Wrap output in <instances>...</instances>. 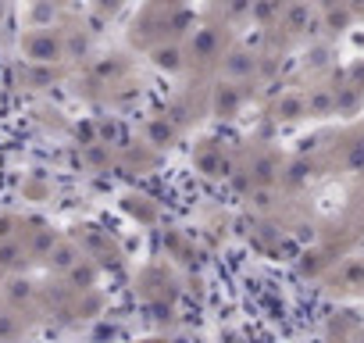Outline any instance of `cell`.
Here are the masks:
<instances>
[{
  "label": "cell",
  "mask_w": 364,
  "mask_h": 343,
  "mask_svg": "<svg viewBox=\"0 0 364 343\" xmlns=\"http://www.w3.org/2000/svg\"><path fill=\"white\" fill-rule=\"evenodd\" d=\"M4 300H8V307H15V311H26L29 304H33V297H36V286L22 275V272H8V279H4Z\"/></svg>",
  "instance_id": "5"
},
{
  "label": "cell",
  "mask_w": 364,
  "mask_h": 343,
  "mask_svg": "<svg viewBox=\"0 0 364 343\" xmlns=\"http://www.w3.org/2000/svg\"><path fill=\"white\" fill-rule=\"evenodd\" d=\"M343 286H346V290H360V286H364V261H360V258L343 265Z\"/></svg>",
  "instance_id": "26"
},
{
  "label": "cell",
  "mask_w": 364,
  "mask_h": 343,
  "mask_svg": "<svg viewBox=\"0 0 364 343\" xmlns=\"http://www.w3.org/2000/svg\"><path fill=\"white\" fill-rule=\"evenodd\" d=\"M353 11L346 8V0H343V4H336V8H325L321 11V29L328 33V36H343L350 26H353Z\"/></svg>",
  "instance_id": "15"
},
{
  "label": "cell",
  "mask_w": 364,
  "mask_h": 343,
  "mask_svg": "<svg viewBox=\"0 0 364 343\" xmlns=\"http://www.w3.org/2000/svg\"><path fill=\"white\" fill-rule=\"evenodd\" d=\"M272 118L275 122H300V118H307V93H282L272 104Z\"/></svg>",
  "instance_id": "11"
},
{
  "label": "cell",
  "mask_w": 364,
  "mask_h": 343,
  "mask_svg": "<svg viewBox=\"0 0 364 343\" xmlns=\"http://www.w3.org/2000/svg\"><path fill=\"white\" fill-rule=\"evenodd\" d=\"M122 8H125V0H93V11H97L100 19H114Z\"/></svg>",
  "instance_id": "29"
},
{
  "label": "cell",
  "mask_w": 364,
  "mask_h": 343,
  "mask_svg": "<svg viewBox=\"0 0 364 343\" xmlns=\"http://www.w3.org/2000/svg\"><path fill=\"white\" fill-rule=\"evenodd\" d=\"M346 83H353L357 90H364V61H353L350 72H346Z\"/></svg>",
  "instance_id": "33"
},
{
  "label": "cell",
  "mask_w": 364,
  "mask_h": 343,
  "mask_svg": "<svg viewBox=\"0 0 364 343\" xmlns=\"http://www.w3.org/2000/svg\"><path fill=\"white\" fill-rule=\"evenodd\" d=\"M129 211L132 215H143L146 222H154V208H146V204H129Z\"/></svg>",
  "instance_id": "34"
},
{
  "label": "cell",
  "mask_w": 364,
  "mask_h": 343,
  "mask_svg": "<svg viewBox=\"0 0 364 343\" xmlns=\"http://www.w3.org/2000/svg\"><path fill=\"white\" fill-rule=\"evenodd\" d=\"M314 176V161H307V157H293L286 168H282V183L286 186H300V183H307Z\"/></svg>",
  "instance_id": "19"
},
{
  "label": "cell",
  "mask_w": 364,
  "mask_h": 343,
  "mask_svg": "<svg viewBox=\"0 0 364 343\" xmlns=\"http://www.w3.org/2000/svg\"><path fill=\"white\" fill-rule=\"evenodd\" d=\"M54 4H58V0H36L29 26H54Z\"/></svg>",
  "instance_id": "27"
},
{
  "label": "cell",
  "mask_w": 364,
  "mask_h": 343,
  "mask_svg": "<svg viewBox=\"0 0 364 343\" xmlns=\"http://www.w3.org/2000/svg\"><path fill=\"white\" fill-rule=\"evenodd\" d=\"M22 332V325H18V311L11 307V311H0V339H11V336H18Z\"/></svg>",
  "instance_id": "28"
},
{
  "label": "cell",
  "mask_w": 364,
  "mask_h": 343,
  "mask_svg": "<svg viewBox=\"0 0 364 343\" xmlns=\"http://www.w3.org/2000/svg\"><path fill=\"white\" fill-rule=\"evenodd\" d=\"M29 243L22 236H11V240H0V272H22L29 265Z\"/></svg>",
  "instance_id": "8"
},
{
  "label": "cell",
  "mask_w": 364,
  "mask_h": 343,
  "mask_svg": "<svg viewBox=\"0 0 364 343\" xmlns=\"http://www.w3.org/2000/svg\"><path fill=\"white\" fill-rule=\"evenodd\" d=\"M18 236V218L15 215H0V240H11Z\"/></svg>",
  "instance_id": "31"
},
{
  "label": "cell",
  "mask_w": 364,
  "mask_h": 343,
  "mask_svg": "<svg viewBox=\"0 0 364 343\" xmlns=\"http://www.w3.org/2000/svg\"><path fill=\"white\" fill-rule=\"evenodd\" d=\"M58 240H61V236H58L54 229H47V226H43V229H33V236L26 240V243H29V258H33V261H47V254L54 250Z\"/></svg>",
  "instance_id": "17"
},
{
  "label": "cell",
  "mask_w": 364,
  "mask_h": 343,
  "mask_svg": "<svg viewBox=\"0 0 364 343\" xmlns=\"http://www.w3.org/2000/svg\"><path fill=\"white\" fill-rule=\"evenodd\" d=\"M82 161H86L90 168H104V164H111V143H104V139L86 143V147H82Z\"/></svg>",
  "instance_id": "22"
},
{
  "label": "cell",
  "mask_w": 364,
  "mask_h": 343,
  "mask_svg": "<svg viewBox=\"0 0 364 343\" xmlns=\"http://www.w3.org/2000/svg\"><path fill=\"white\" fill-rule=\"evenodd\" d=\"M346 8H350L357 19H364V0H346Z\"/></svg>",
  "instance_id": "35"
},
{
  "label": "cell",
  "mask_w": 364,
  "mask_h": 343,
  "mask_svg": "<svg viewBox=\"0 0 364 343\" xmlns=\"http://www.w3.org/2000/svg\"><path fill=\"white\" fill-rule=\"evenodd\" d=\"M82 254H86V250H82V247L75 243V236H72V240H68V236H61V240L54 243V250L47 254V261H43V265H47L50 272L65 275V272H68V268H72V265H75V261H79Z\"/></svg>",
  "instance_id": "6"
},
{
  "label": "cell",
  "mask_w": 364,
  "mask_h": 343,
  "mask_svg": "<svg viewBox=\"0 0 364 343\" xmlns=\"http://www.w3.org/2000/svg\"><path fill=\"white\" fill-rule=\"evenodd\" d=\"M307 65H311V68H325V65H328V47H314V51H307Z\"/></svg>",
  "instance_id": "32"
},
{
  "label": "cell",
  "mask_w": 364,
  "mask_h": 343,
  "mask_svg": "<svg viewBox=\"0 0 364 343\" xmlns=\"http://www.w3.org/2000/svg\"><path fill=\"white\" fill-rule=\"evenodd\" d=\"M257 65H261V58H257V54H250V51L236 47V51H229V54H225L222 72H225V79L250 83V79H257Z\"/></svg>",
  "instance_id": "3"
},
{
  "label": "cell",
  "mask_w": 364,
  "mask_h": 343,
  "mask_svg": "<svg viewBox=\"0 0 364 343\" xmlns=\"http://www.w3.org/2000/svg\"><path fill=\"white\" fill-rule=\"evenodd\" d=\"M328 265H332V258H325L321 250H307L300 258V275H321Z\"/></svg>",
  "instance_id": "25"
},
{
  "label": "cell",
  "mask_w": 364,
  "mask_h": 343,
  "mask_svg": "<svg viewBox=\"0 0 364 343\" xmlns=\"http://www.w3.org/2000/svg\"><path fill=\"white\" fill-rule=\"evenodd\" d=\"M0 19H4V0H0Z\"/></svg>",
  "instance_id": "36"
},
{
  "label": "cell",
  "mask_w": 364,
  "mask_h": 343,
  "mask_svg": "<svg viewBox=\"0 0 364 343\" xmlns=\"http://www.w3.org/2000/svg\"><path fill=\"white\" fill-rule=\"evenodd\" d=\"M22 58L29 65H61L65 58V29L54 26H29L22 36Z\"/></svg>",
  "instance_id": "1"
},
{
  "label": "cell",
  "mask_w": 364,
  "mask_h": 343,
  "mask_svg": "<svg viewBox=\"0 0 364 343\" xmlns=\"http://www.w3.org/2000/svg\"><path fill=\"white\" fill-rule=\"evenodd\" d=\"M75 243L82 247V250H100V247H107V236L97 229V226H79V233H75Z\"/></svg>",
  "instance_id": "24"
},
{
  "label": "cell",
  "mask_w": 364,
  "mask_h": 343,
  "mask_svg": "<svg viewBox=\"0 0 364 343\" xmlns=\"http://www.w3.org/2000/svg\"><path fill=\"white\" fill-rule=\"evenodd\" d=\"M364 104V90H357L353 83H343L336 90V115H357Z\"/></svg>",
  "instance_id": "18"
},
{
  "label": "cell",
  "mask_w": 364,
  "mask_h": 343,
  "mask_svg": "<svg viewBox=\"0 0 364 343\" xmlns=\"http://www.w3.org/2000/svg\"><path fill=\"white\" fill-rule=\"evenodd\" d=\"M282 26H286L289 33L311 29V4H289V8L282 11Z\"/></svg>",
  "instance_id": "21"
},
{
  "label": "cell",
  "mask_w": 364,
  "mask_h": 343,
  "mask_svg": "<svg viewBox=\"0 0 364 343\" xmlns=\"http://www.w3.org/2000/svg\"><path fill=\"white\" fill-rule=\"evenodd\" d=\"M190 54H193V58H200V61H215V58H222L218 29H211V26L197 29V33H193V40H190Z\"/></svg>",
  "instance_id": "13"
},
{
  "label": "cell",
  "mask_w": 364,
  "mask_h": 343,
  "mask_svg": "<svg viewBox=\"0 0 364 343\" xmlns=\"http://www.w3.org/2000/svg\"><path fill=\"white\" fill-rule=\"evenodd\" d=\"M97 279H100V265L93 261V258H79L68 272H65V286L72 290V293H86V290H97Z\"/></svg>",
  "instance_id": "4"
},
{
  "label": "cell",
  "mask_w": 364,
  "mask_h": 343,
  "mask_svg": "<svg viewBox=\"0 0 364 343\" xmlns=\"http://www.w3.org/2000/svg\"><path fill=\"white\" fill-rule=\"evenodd\" d=\"M125 72H129V65H125L118 54H100V58H93V65H90V75H93V83H100V86H114Z\"/></svg>",
  "instance_id": "9"
},
{
  "label": "cell",
  "mask_w": 364,
  "mask_h": 343,
  "mask_svg": "<svg viewBox=\"0 0 364 343\" xmlns=\"http://www.w3.org/2000/svg\"><path fill=\"white\" fill-rule=\"evenodd\" d=\"M243 107V83L236 79H222L211 93V115L215 118H236Z\"/></svg>",
  "instance_id": "2"
},
{
  "label": "cell",
  "mask_w": 364,
  "mask_h": 343,
  "mask_svg": "<svg viewBox=\"0 0 364 343\" xmlns=\"http://www.w3.org/2000/svg\"><path fill=\"white\" fill-rule=\"evenodd\" d=\"M54 68H58V65H33V68L26 72V86H29V90H43V86H50V83L58 79Z\"/></svg>",
  "instance_id": "23"
},
{
  "label": "cell",
  "mask_w": 364,
  "mask_h": 343,
  "mask_svg": "<svg viewBox=\"0 0 364 343\" xmlns=\"http://www.w3.org/2000/svg\"><path fill=\"white\" fill-rule=\"evenodd\" d=\"M65 58H68V61L90 58V36H86L82 29H65Z\"/></svg>",
  "instance_id": "20"
},
{
  "label": "cell",
  "mask_w": 364,
  "mask_h": 343,
  "mask_svg": "<svg viewBox=\"0 0 364 343\" xmlns=\"http://www.w3.org/2000/svg\"><path fill=\"white\" fill-rule=\"evenodd\" d=\"M150 61H154V68H161V72L175 75V72H182V68H186V51H182L178 43H168V40H161L157 47H150Z\"/></svg>",
  "instance_id": "7"
},
{
  "label": "cell",
  "mask_w": 364,
  "mask_h": 343,
  "mask_svg": "<svg viewBox=\"0 0 364 343\" xmlns=\"http://www.w3.org/2000/svg\"><path fill=\"white\" fill-rule=\"evenodd\" d=\"M247 176H250L254 186H275V183L282 179V164H279L272 154H261V157H254V164L247 168Z\"/></svg>",
  "instance_id": "12"
},
{
  "label": "cell",
  "mask_w": 364,
  "mask_h": 343,
  "mask_svg": "<svg viewBox=\"0 0 364 343\" xmlns=\"http://www.w3.org/2000/svg\"><path fill=\"white\" fill-rule=\"evenodd\" d=\"M82 297H86V300H79L75 311H79L82 318H93V311H100V297H97V290H86Z\"/></svg>",
  "instance_id": "30"
},
{
  "label": "cell",
  "mask_w": 364,
  "mask_h": 343,
  "mask_svg": "<svg viewBox=\"0 0 364 343\" xmlns=\"http://www.w3.org/2000/svg\"><path fill=\"white\" fill-rule=\"evenodd\" d=\"M332 115H336V90L332 86H311L307 118H332Z\"/></svg>",
  "instance_id": "14"
},
{
  "label": "cell",
  "mask_w": 364,
  "mask_h": 343,
  "mask_svg": "<svg viewBox=\"0 0 364 343\" xmlns=\"http://www.w3.org/2000/svg\"><path fill=\"white\" fill-rule=\"evenodd\" d=\"M175 139H178V129L168 118H150L146 129H143V143L154 147V150H171Z\"/></svg>",
  "instance_id": "10"
},
{
  "label": "cell",
  "mask_w": 364,
  "mask_h": 343,
  "mask_svg": "<svg viewBox=\"0 0 364 343\" xmlns=\"http://www.w3.org/2000/svg\"><path fill=\"white\" fill-rule=\"evenodd\" d=\"M175 4H178V0H175Z\"/></svg>",
  "instance_id": "37"
},
{
  "label": "cell",
  "mask_w": 364,
  "mask_h": 343,
  "mask_svg": "<svg viewBox=\"0 0 364 343\" xmlns=\"http://www.w3.org/2000/svg\"><path fill=\"white\" fill-rule=\"evenodd\" d=\"M193 164H197V172H204V176H229V161H225L222 150H215V147L197 150V154H193Z\"/></svg>",
  "instance_id": "16"
}]
</instances>
